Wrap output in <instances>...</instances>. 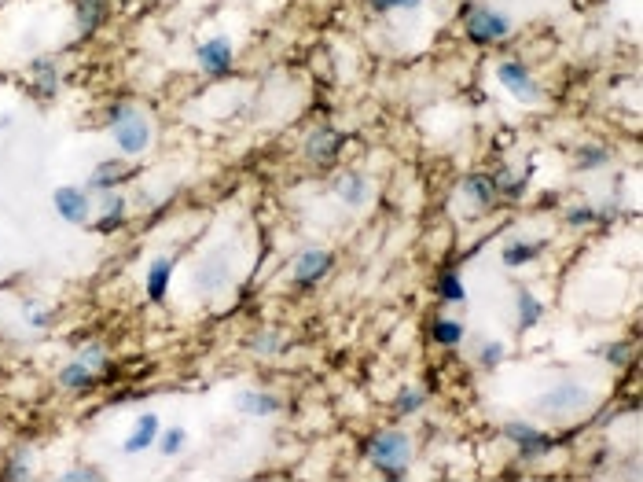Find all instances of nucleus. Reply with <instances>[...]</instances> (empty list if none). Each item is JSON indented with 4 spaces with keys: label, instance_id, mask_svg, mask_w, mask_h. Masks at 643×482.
<instances>
[{
    "label": "nucleus",
    "instance_id": "nucleus-1",
    "mask_svg": "<svg viewBox=\"0 0 643 482\" xmlns=\"http://www.w3.org/2000/svg\"><path fill=\"white\" fill-rule=\"evenodd\" d=\"M460 23H463V37L478 48L500 45V41H508L511 30H515L508 12H500V8H493V4H482V0L463 4Z\"/></svg>",
    "mask_w": 643,
    "mask_h": 482
},
{
    "label": "nucleus",
    "instance_id": "nucleus-2",
    "mask_svg": "<svg viewBox=\"0 0 643 482\" xmlns=\"http://www.w3.org/2000/svg\"><path fill=\"white\" fill-rule=\"evenodd\" d=\"M151 137H155V129H151L144 111H136L133 104L111 107V140L125 159H140L151 148Z\"/></svg>",
    "mask_w": 643,
    "mask_h": 482
},
{
    "label": "nucleus",
    "instance_id": "nucleus-3",
    "mask_svg": "<svg viewBox=\"0 0 643 482\" xmlns=\"http://www.w3.org/2000/svg\"><path fill=\"white\" fill-rule=\"evenodd\" d=\"M412 453H416V446H412V435H405V431H379L368 442V460L383 471L386 479H405Z\"/></svg>",
    "mask_w": 643,
    "mask_h": 482
},
{
    "label": "nucleus",
    "instance_id": "nucleus-4",
    "mask_svg": "<svg viewBox=\"0 0 643 482\" xmlns=\"http://www.w3.org/2000/svg\"><path fill=\"white\" fill-rule=\"evenodd\" d=\"M592 402H596L592 387H585L581 379H563V383L548 387V391L537 398V413L552 416V420H574V416L585 413Z\"/></svg>",
    "mask_w": 643,
    "mask_h": 482
},
{
    "label": "nucleus",
    "instance_id": "nucleus-5",
    "mask_svg": "<svg viewBox=\"0 0 643 482\" xmlns=\"http://www.w3.org/2000/svg\"><path fill=\"white\" fill-rule=\"evenodd\" d=\"M228 284H232V258H228L225 247L206 251L203 258L192 265V276H188V287H192V295H199V299H217L221 291H228Z\"/></svg>",
    "mask_w": 643,
    "mask_h": 482
},
{
    "label": "nucleus",
    "instance_id": "nucleus-6",
    "mask_svg": "<svg viewBox=\"0 0 643 482\" xmlns=\"http://www.w3.org/2000/svg\"><path fill=\"white\" fill-rule=\"evenodd\" d=\"M497 81H500V89H508V96H515L519 104H530V107L544 104L541 81L533 78L530 67H526L522 59H500V63H497Z\"/></svg>",
    "mask_w": 643,
    "mask_h": 482
},
{
    "label": "nucleus",
    "instance_id": "nucleus-7",
    "mask_svg": "<svg viewBox=\"0 0 643 482\" xmlns=\"http://www.w3.org/2000/svg\"><path fill=\"white\" fill-rule=\"evenodd\" d=\"M504 442H511L522 460H544L559 446L552 435H544L541 427L526 424V420H508V424H504Z\"/></svg>",
    "mask_w": 643,
    "mask_h": 482
},
{
    "label": "nucleus",
    "instance_id": "nucleus-8",
    "mask_svg": "<svg viewBox=\"0 0 643 482\" xmlns=\"http://www.w3.org/2000/svg\"><path fill=\"white\" fill-rule=\"evenodd\" d=\"M331 269H335V254H331L328 247H309V251H302L294 258L291 284L298 287V291H313L316 284L328 280Z\"/></svg>",
    "mask_w": 643,
    "mask_h": 482
},
{
    "label": "nucleus",
    "instance_id": "nucleus-9",
    "mask_svg": "<svg viewBox=\"0 0 643 482\" xmlns=\"http://www.w3.org/2000/svg\"><path fill=\"white\" fill-rule=\"evenodd\" d=\"M52 207L56 214L67 225H89L92 214H96V203H92V192L89 188H81V184H63L52 192Z\"/></svg>",
    "mask_w": 643,
    "mask_h": 482
},
{
    "label": "nucleus",
    "instance_id": "nucleus-10",
    "mask_svg": "<svg viewBox=\"0 0 643 482\" xmlns=\"http://www.w3.org/2000/svg\"><path fill=\"white\" fill-rule=\"evenodd\" d=\"M195 59H199V70H203L206 78H225L236 67V48H232V41L225 34H214L210 41L195 48Z\"/></svg>",
    "mask_w": 643,
    "mask_h": 482
},
{
    "label": "nucleus",
    "instance_id": "nucleus-11",
    "mask_svg": "<svg viewBox=\"0 0 643 482\" xmlns=\"http://www.w3.org/2000/svg\"><path fill=\"white\" fill-rule=\"evenodd\" d=\"M342 148H346V137H342L339 129H335V126H316L313 133L305 137L302 155L313 162V166H331V162L342 155Z\"/></svg>",
    "mask_w": 643,
    "mask_h": 482
},
{
    "label": "nucleus",
    "instance_id": "nucleus-12",
    "mask_svg": "<svg viewBox=\"0 0 643 482\" xmlns=\"http://www.w3.org/2000/svg\"><path fill=\"white\" fill-rule=\"evenodd\" d=\"M460 196L463 203H471L478 214H489V210L497 207V188H493V177L489 173H467L460 181Z\"/></svg>",
    "mask_w": 643,
    "mask_h": 482
},
{
    "label": "nucleus",
    "instance_id": "nucleus-13",
    "mask_svg": "<svg viewBox=\"0 0 643 482\" xmlns=\"http://www.w3.org/2000/svg\"><path fill=\"white\" fill-rule=\"evenodd\" d=\"M331 192H335V199H339L342 207L357 210L372 199V181H368L364 173L350 170V173H339V177L331 181Z\"/></svg>",
    "mask_w": 643,
    "mask_h": 482
},
{
    "label": "nucleus",
    "instance_id": "nucleus-14",
    "mask_svg": "<svg viewBox=\"0 0 643 482\" xmlns=\"http://www.w3.org/2000/svg\"><path fill=\"white\" fill-rule=\"evenodd\" d=\"M173 265H177V262H173L170 254H158V258H151V262H147L144 291H147V299L155 302V306H162V302H166V295H170Z\"/></svg>",
    "mask_w": 643,
    "mask_h": 482
},
{
    "label": "nucleus",
    "instance_id": "nucleus-15",
    "mask_svg": "<svg viewBox=\"0 0 643 482\" xmlns=\"http://www.w3.org/2000/svg\"><path fill=\"white\" fill-rule=\"evenodd\" d=\"M122 181H129V162H125V155L122 159H103V162H96V170L89 173V188L92 196H103V192H118V184Z\"/></svg>",
    "mask_w": 643,
    "mask_h": 482
},
{
    "label": "nucleus",
    "instance_id": "nucleus-16",
    "mask_svg": "<svg viewBox=\"0 0 643 482\" xmlns=\"http://www.w3.org/2000/svg\"><path fill=\"white\" fill-rule=\"evenodd\" d=\"M125 218H129V203H125V196H118V192H103L100 203H96V214H92V225H96V232L122 229Z\"/></svg>",
    "mask_w": 643,
    "mask_h": 482
},
{
    "label": "nucleus",
    "instance_id": "nucleus-17",
    "mask_svg": "<svg viewBox=\"0 0 643 482\" xmlns=\"http://www.w3.org/2000/svg\"><path fill=\"white\" fill-rule=\"evenodd\" d=\"M158 431H162V424H158V413H140L136 416L133 431L125 435V453L129 457H136V453H147V449L158 442Z\"/></svg>",
    "mask_w": 643,
    "mask_h": 482
},
{
    "label": "nucleus",
    "instance_id": "nucleus-18",
    "mask_svg": "<svg viewBox=\"0 0 643 482\" xmlns=\"http://www.w3.org/2000/svg\"><path fill=\"white\" fill-rule=\"evenodd\" d=\"M236 409L243 416H254V420H269L283 409V402L272 391H239L236 394Z\"/></svg>",
    "mask_w": 643,
    "mask_h": 482
},
{
    "label": "nucleus",
    "instance_id": "nucleus-19",
    "mask_svg": "<svg viewBox=\"0 0 643 482\" xmlns=\"http://www.w3.org/2000/svg\"><path fill=\"white\" fill-rule=\"evenodd\" d=\"M107 12H111L107 0H78V4H74V26H78V34L81 37L100 34V26L107 23Z\"/></svg>",
    "mask_w": 643,
    "mask_h": 482
},
{
    "label": "nucleus",
    "instance_id": "nucleus-20",
    "mask_svg": "<svg viewBox=\"0 0 643 482\" xmlns=\"http://www.w3.org/2000/svg\"><path fill=\"white\" fill-rule=\"evenodd\" d=\"M544 321V302L533 295L530 287H519L515 291V324H519V332H530L537 324Z\"/></svg>",
    "mask_w": 643,
    "mask_h": 482
},
{
    "label": "nucleus",
    "instance_id": "nucleus-21",
    "mask_svg": "<svg viewBox=\"0 0 643 482\" xmlns=\"http://www.w3.org/2000/svg\"><path fill=\"white\" fill-rule=\"evenodd\" d=\"M30 81H34V89L41 100H52V96H59V67L52 63L48 56L34 59L30 63Z\"/></svg>",
    "mask_w": 643,
    "mask_h": 482
},
{
    "label": "nucleus",
    "instance_id": "nucleus-22",
    "mask_svg": "<svg viewBox=\"0 0 643 482\" xmlns=\"http://www.w3.org/2000/svg\"><path fill=\"white\" fill-rule=\"evenodd\" d=\"M544 251L541 240H508L504 243V251H500V262L508 265V269H522V265L537 262Z\"/></svg>",
    "mask_w": 643,
    "mask_h": 482
},
{
    "label": "nucleus",
    "instance_id": "nucleus-23",
    "mask_svg": "<svg viewBox=\"0 0 643 482\" xmlns=\"http://www.w3.org/2000/svg\"><path fill=\"white\" fill-rule=\"evenodd\" d=\"M96 379H100V376H96L89 365H81L78 357H74L70 365L59 368V387H63V391H70V394L92 391V387H96Z\"/></svg>",
    "mask_w": 643,
    "mask_h": 482
},
{
    "label": "nucleus",
    "instance_id": "nucleus-24",
    "mask_svg": "<svg viewBox=\"0 0 643 482\" xmlns=\"http://www.w3.org/2000/svg\"><path fill=\"white\" fill-rule=\"evenodd\" d=\"M493 177V188H497V199H522L526 188H530V173H515L511 166H500Z\"/></svg>",
    "mask_w": 643,
    "mask_h": 482
},
{
    "label": "nucleus",
    "instance_id": "nucleus-25",
    "mask_svg": "<svg viewBox=\"0 0 643 482\" xmlns=\"http://www.w3.org/2000/svg\"><path fill=\"white\" fill-rule=\"evenodd\" d=\"M438 299L445 302V306H463V302H467V284H463V276L456 273V269H445V273L438 276Z\"/></svg>",
    "mask_w": 643,
    "mask_h": 482
},
{
    "label": "nucleus",
    "instance_id": "nucleus-26",
    "mask_svg": "<svg viewBox=\"0 0 643 482\" xmlns=\"http://www.w3.org/2000/svg\"><path fill=\"white\" fill-rule=\"evenodd\" d=\"M430 335H434V343L445 346V350H456L463 343V324L456 317H438V321L430 324Z\"/></svg>",
    "mask_w": 643,
    "mask_h": 482
},
{
    "label": "nucleus",
    "instance_id": "nucleus-27",
    "mask_svg": "<svg viewBox=\"0 0 643 482\" xmlns=\"http://www.w3.org/2000/svg\"><path fill=\"white\" fill-rule=\"evenodd\" d=\"M574 166L577 170H603V166H610V151L603 144H581L574 151Z\"/></svg>",
    "mask_w": 643,
    "mask_h": 482
},
{
    "label": "nucleus",
    "instance_id": "nucleus-28",
    "mask_svg": "<svg viewBox=\"0 0 643 482\" xmlns=\"http://www.w3.org/2000/svg\"><path fill=\"white\" fill-rule=\"evenodd\" d=\"M155 446L162 457H181L184 449H188V431L184 427H166V431H158Z\"/></svg>",
    "mask_w": 643,
    "mask_h": 482
},
{
    "label": "nucleus",
    "instance_id": "nucleus-29",
    "mask_svg": "<svg viewBox=\"0 0 643 482\" xmlns=\"http://www.w3.org/2000/svg\"><path fill=\"white\" fill-rule=\"evenodd\" d=\"M563 221L570 229H592V225H599V207L596 203H574V207H566Z\"/></svg>",
    "mask_w": 643,
    "mask_h": 482
},
{
    "label": "nucleus",
    "instance_id": "nucleus-30",
    "mask_svg": "<svg viewBox=\"0 0 643 482\" xmlns=\"http://www.w3.org/2000/svg\"><path fill=\"white\" fill-rule=\"evenodd\" d=\"M423 405H427V391H419V387H401L394 398V413L412 416V413H419Z\"/></svg>",
    "mask_w": 643,
    "mask_h": 482
},
{
    "label": "nucleus",
    "instance_id": "nucleus-31",
    "mask_svg": "<svg viewBox=\"0 0 643 482\" xmlns=\"http://www.w3.org/2000/svg\"><path fill=\"white\" fill-rule=\"evenodd\" d=\"M280 346H283V335L276 332V328H261L254 339H250V350L258 357H272V354H280Z\"/></svg>",
    "mask_w": 643,
    "mask_h": 482
},
{
    "label": "nucleus",
    "instance_id": "nucleus-32",
    "mask_svg": "<svg viewBox=\"0 0 643 482\" xmlns=\"http://www.w3.org/2000/svg\"><path fill=\"white\" fill-rule=\"evenodd\" d=\"M504 357H508V346L500 343V339H486L482 350H478V365L482 368H500L504 365Z\"/></svg>",
    "mask_w": 643,
    "mask_h": 482
},
{
    "label": "nucleus",
    "instance_id": "nucleus-33",
    "mask_svg": "<svg viewBox=\"0 0 643 482\" xmlns=\"http://www.w3.org/2000/svg\"><path fill=\"white\" fill-rule=\"evenodd\" d=\"M23 321L30 324V328H48V324H52V310L41 306L37 299H30L23 302Z\"/></svg>",
    "mask_w": 643,
    "mask_h": 482
},
{
    "label": "nucleus",
    "instance_id": "nucleus-34",
    "mask_svg": "<svg viewBox=\"0 0 643 482\" xmlns=\"http://www.w3.org/2000/svg\"><path fill=\"white\" fill-rule=\"evenodd\" d=\"M78 361L81 365H89L96 376H100L103 368H107V350H103L100 343H89V346H81L78 350Z\"/></svg>",
    "mask_w": 643,
    "mask_h": 482
},
{
    "label": "nucleus",
    "instance_id": "nucleus-35",
    "mask_svg": "<svg viewBox=\"0 0 643 482\" xmlns=\"http://www.w3.org/2000/svg\"><path fill=\"white\" fill-rule=\"evenodd\" d=\"M368 4H372V12L390 15V12H416L427 0H368Z\"/></svg>",
    "mask_w": 643,
    "mask_h": 482
},
{
    "label": "nucleus",
    "instance_id": "nucleus-36",
    "mask_svg": "<svg viewBox=\"0 0 643 482\" xmlns=\"http://www.w3.org/2000/svg\"><path fill=\"white\" fill-rule=\"evenodd\" d=\"M103 471L96 464H78V468L63 471V482H100Z\"/></svg>",
    "mask_w": 643,
    "mask_h": 482
},
{
    "label": "nucleus",
    "instance_id": "nucleus-37",
    "mask_svg": "<svg viewBox=\"0 0 643 482\" xmlns=\"http://www.w3.org/2000/svg\"><path fill=\"white\" fill-rule=\"evenodd\" d=\"M30 475H34V464H30V460L26 457H19V460H12V464H8V468H4V479H30Z\"/></svg>",
    "mask_w": 643,
    "mask_h": 482
},
{
    "label": "nucleus",
    "instance_id": "nucleus-38",
    "mask_svg": "<svg viewBox=\"0 0 643 482\" xmlns=\"http://www.w3.org/2000/svg\"><path fill=\"white\" fill-rule=\"evenodd\" d=\"M607 361H610V365H618V368L629 365V361H632V346L629 343H610L607 346Z\"/></svg>",
    "mask_w": 643,
    "mask_h": 482
},
{
    "label": "nucleus",
    "instance_id": "nucleus-39",
    "mask_svg": "<svg viewBox=\"0 0 643 482\" xmlns=\"http://www.w3.org/2000/svg\"><path fill=\"white\" fill-rule=\"evenodd\" d=\"M0 129H12V115H0Z\"/></svg>",
    "mask_w": 643,
    "mask_h": 482
}]
</instances>
